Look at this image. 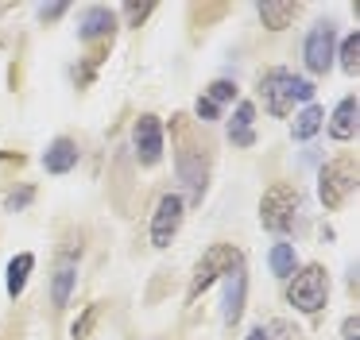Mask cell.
<instances>
[{"label": "cell", "instance_id": "6da1fadb", "mask_svg": "<svg viewBox=\"0 0 360 340\" xmlns=\"http://www.w3.org/2000/svg\"><path fill=\"white\" fill-rule=\"evenodd\" d=\"M264 100L271 116H287L295 100H314V85L287 70H271V74H264Z\"/></svg>", "mask_w": 360, "mask_h": 340}, {"label": "cell", "instance_id": "7a4b0ae2", "mask_svg": "<svg viewBox=\"0 0 360 340\" xmlns=\"http://www.w3.org/2000/svg\"><path fill=\"white\" fill-rule=\"evenodd\" d=\"M298 216V190L290 182H275L259 201V221L267 232H290Z\"/></svg>", "mask_w": 360, "mask_h": 340}, {"label": "cell", "instance_id": "3957f363", "mask_svg": "<svg viewBox=\"0 0 360 340\" xmlns=\"http://www.w3.org/2000/svg\"><path fill=\"white\" fill-rule=\"evenodd\" d=\"M240 267V251H236L233 244H217L205 251V259L198 263L194 278H190V298H198V294L205 290V286H213L221 275H229V270Z\"/></svg>", "mask_w": 360, "mask_h": 340}, {"label": "cell", "instance_id": "277c9868", "mask_svg": "<svg viewBox=\"0 0 360 340\" xmlns=\"http://www.w3.org/2000/svg\"><path fill=\"white\" fill-rule=\"evenodd\" d=\"M326 294H329L326 270H321V267H306V270H298V275H295L287 298H290V306H298L302 313H318V309L326 306Z\"/></svg>", "mask_w": 360, "mask_h": 340}, {"label": "cell", "instance_id": "5b68a950", "mask_svg": "<svg viewBox=\"0 0 360 340\" xmlns=\"http://www.w3.org/2000/svg\"><path fill=\"white\" fill-rule=\"evenodd\" d=\"M321 201H326V209H337L345 197H349L352 190H356V162L352 159H337V162H326V170H321Z\"/></svg>", "mask_w": 360, "mask_h": 340}, {"label": "cell", "instance_id": "8992f818", "mask_svg": "<svg viewBox=\"0 0 360 340\" xmlns=\"http://www.w3.org/2000/svg\"><path fill=\"white\" fill-rule=\"evenodd\" d=\"M182 205H186V201H182L179 193H167V197L159 201L155 221H151V244L155 247H167L174 240V232H179V224H182Z\"/></svg>", "mask_w": 360, "mask_h": 340}, {"label": "cell", "instance_id": "52a82bcc", "mask_svg": "<svg viewBox=\"0 0 360 340\" xmlns=\"http://www.w3.org/2000/svg\"><path fill=\"white\" fill-rule=\"evenodd\" d=\"M333 23H314L306 35V66L310 74H326L333 66Z\"/></svg>", "mask_w": 360, "mask_h": 340}, {"label": "cell", "instance_id": "ba28073f", "mask_svg": "<svg viewBox=\"0 0 360 340\" xmlns=\"http://www.w3.org/2000/svg\"><path fill=\"white\" fill-rule=\"evenodd\" d=\"M136 155H140V162H148V166H155L159 155H163V124H159L155 116H140V120H136Z\"/></svg>", "mask_w": 360, "mask_h": 340}, {"label": "cell", "instance_id": "9c48e42d", "mask_svg": "<svg viewBox=\"0 0 360 340\" xmlns=\"http://www.w3.org/2000/svg\"><path fill=\"white\" fill-rule=\"evenodd\" d=\"M179 174H182V182H186V190H190V201L202 197V190H205V159H202V151L186 147V151L179 155Z\"/></svg>", "mask_w": 360, "mask_h": 340}, {"label": "cell", "instance_id": "30bf717a", "mask_svg": "<svg viewBox=\"0 0 360 340\" xmlns=\"http://www.w3.org/2000/svg\"><path fill=\"white\" fill-rule=\"evenodd\" d=\"M74 162H78V147H74L70 139H55V143L47 147V155H43V166H47L51 174H66V170H74Z\"/></svg>", "mask_w": 360, "mask_h": 340}, {"label": "cell", "instance_id": "8fae6325", "mask_svg": "<svg viewBox=\"0 0 360 340\" xmlns=\"http://www.w3.org/2000/svg\"><path fill=\"white\" fill-rule=\"evenodd\" d=\"M244 286H248V278H244V267L229 270V290H225V321H240V309H244Z\"/></svg>", "mask_w": 360, "mask_h": 340}, {"label": "cell", "instance_id": "7c38bea8", "mask_svg": "<svg viewBox=\"0 0 360 340\" xmlns=\"http://www.w3.org/2000/svg\"><path fill=\"white\" fill-rule=\"evenodd\" d=\"M356 131V97H345L333 112V124H329V136L333 139H352Z\"/></svg>", "mask_w": 360, "mask_h": 340}, {"label": "cell", "instance_id": "4fadbf2b", "mask_svg": "<svg viewBox=\"0 0 360 340\" xmlns=\"http://www.w3.org/2000/svg\"><path fill=\"white\" fill-rule=\"evenodd\" d=\"M109 31H112V12L109 8H89V12L82 15V27H78L82 39H101V35H109Z\"/></svg>", "mask_w": 360, "mask_h": 340}, {"label": "cell", "instance_id": "5bb4252c", "mask_svg": "<svg viewBox=\"0 0 360 340\" xmlns=\"http://www.w3.org/2000/svg\"><path fill=\"white\" fill-rule=\"evenodd\" d=\"M252 116H256V108H252L248 100H240V105H236L233 124H229V139H233L236 147H248L252 143Z\"/></svg>", "mask_w": 360, "mask_h": 340}, {"label": "cell", "instance_id": "9a60e30c", "mask_svg": "<svg viewBox=\"0 0 360 340\" xmlns=\"http://www.w3.org/2000/svg\"><path fill=\"white\" fill-rule=\"evenodd\" d=\"M32 267H35V255H16V259L8 263V294L16 298L20 290H24V282H27V275H32Z\"/></svg>", "mask_w": 360, "mask_h": 340}, {"label": "cell", "instance_id": "2e32d148", "mask_svg": "<svg viewBox=\"0 0 360 340\" xmlns=\"http://www.w3.org/2000/svg\"><path fill=\"white\" fill-rule=\"evenodd\" d=\"M295 15H298V4H259V20H264L271 31L287 27Z\"/></svg>", "mask_w": 360, "mask_h": 340}, {"label": "cell", "instance_id": "e0dca14e", "mask_svg": "<svg viewBox=\"0 0 360 340\" xmlns=\"http://www.w3.org/2000/svg\"><path fill=\"white\" fill-rule=\"evenodd\" d=\"M74 278H78V270H74V263H63V267L55 270V290H51V301H55V306H66V301H70Z\"/></svg>", "mask_w": 360, "mask_h": 340}, {"label": "cell", "instance_id": "ac0fdd59", "mask_svg": "<svg viewBox=\"0 0 360 340\" xmlns=\"http://www.w3.org/2000/svg\"><path fill=\"white\" fill-rule=\"evenodd\" d=\"M298 267V255H295V244H275L271 247V270L279 278H290Z\"/></svg>", "mask_w": 360, "mask_h": 340}, {"label": "cell", "instance_id": "d6986e66", "mask_svg": "<svg viewBox=\"0 0 360 340\" xmlns=\"http://www.w3.org/2000/svg\"><path fill=\"white\" fill-rule=\"evenodd\" d=\"M321 120H326V112H321L318 105H306L302 112L295 116V139H310L314 131L321 128Z\"/></svg>", "mask_w": 360, "mask_h": 340}, {"label": "cell", "instance_id": "ffe728a7", "mask_svg": "<svg viewBox=\"0 0 360 340\" xmlns=\"http://www.w3.org/2000/svg\"><path fill=\"white\" fill-rule=\"evenodd\" d=\"M337 58H341V70H345V74H356V66H360V35H349V39H345Z\"/></svg>", "mask_w": 360, "mask_h": 340}, {"label": "cell", "instance_id": "44dd1931", "mask_svg": "<svg viewBox=\"0 0 360 340\" xmlns=\"http://www.w3.org/2000/svg\"><path fill=\"white\" fill-rule=\"evenodd\" d=\"M236 97V85L233 81H213L210 85V97L205 100H213V105H225V100H233Z\"/></svg>", "mask_w": 360, "mask_h": 340}, {"label": "cell", "instance_id": "7402d4cb", "mask_svg": "<svg viewBox=\"0 0 360 340\" xmlns=\"http://www.w3.org/2000/svg\"><path fill=\"white\" fill-rule=\"evenodd\" d=\"M94 321H97V306H89L86 313H82V321L74 325V340H86L89 329H94Z\"/></svg>", "mask_w": 360, "mask_h": 340}, {"label": "cell", "instance_id": "603a6c76", "mask_svg": "<svg viewBox=\"0 0 360 340\" xmlns=\"http://www.w3.org/2000/svg\"><path fill=\"white\" fill-rule=\"evenodd\" d=\"M198 116H202V120H217V105H213V100H198Z\"/></svg>", "mask_w": 360, "mask_h": 340}, {"label": "cell", "instance_id": "cb8c5ba5", "mask_svg": "<svg viewBox=\"0 0 360 340\" xmlns=\"http://www.w3.org/2000/svg\"><path fill=\"white\" fill-rule=\"evenodd\" d=\"M341 332H345V340H360V321H356V317H349V321L341 325Z\"/></svg>", "mask_w": 360, "mask_h": 340}, {"label": "cell", "instance_id": "d4e9b609", "mask_svg": "<svg viewBox=\"0 0 360 340\" xmlns=\"http://www.w3.org/2000/svg\"><path fill=\"white\" fill-rule=\"evenodd\" d=\"M66 12V4H51V8H39V15L43 20H58V15Z\"/></svg>", "mask_w": 360, "mask_h": 340}, {"label": "cell", "instance_id": "484cf974", "mask_svg": "<svg viewBox=\"0 0 360 340\" xmlns=\"http://www.w3.org/2000/svg\"><path fill=\"white\" fill-rule=\"evenodd\" d=\"M27 201H32V190H20V193H12V197H8V205L20 209V205H27Z\"/></svg>", "mask_w": 360, "mask_h": 340}, {"label": "cell", "instance_id": "4316f807", "mask_svg": "<svg viewBox=\"0 0 360 340\" xmlns=\"http://www.w3.org/2000/svg\"><path fill=\"white\" fill-rule=\"evenodd\" d=\"M148 12H151V4H128V15H132V20H143Z\"/></svg>", "mask_w": 360, "mask_h": 340}, {"label": "cell", "instance_id": "83f0119b", "mask_svg": "<svg viewBox=\"0 0 360 340\" xmlns=\"http://www.w3.org/2000/svg\"><path fill=\"white\" fill-rule=\"evenodd\" d=\"M248 340H267V332H264V329H252V332H248Z\"/></svg>", "mask_w": 360, "mask_h": 340}]
</instances>
